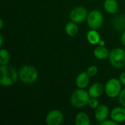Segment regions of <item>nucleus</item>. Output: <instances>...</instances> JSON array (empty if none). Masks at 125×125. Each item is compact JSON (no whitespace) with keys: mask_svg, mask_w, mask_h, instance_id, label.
I'll return each mask as SVG.
<instances>
[{"mask_svg":"<svg viewBox=\"0 0 125 125\" xmlns=\"http://www.w3.org/2000/svg\"><path fill=\"white\" fill-rule=\"evenodd\" d=\"M18 73L12 66L5 64L0 67V83L2 86H10L18 81Z\"/></svg>","mask_w":125,"mask_h":125,"instance_id":"nucleus-1","label":"nucleus"},{"mask_svg":"<svg viewBox=\"0 0 125 125\" xmlns=\"http://www.w3.org/2000/svg\"><path fill=\"white\" fill-rule=\"evenodd\" d=\"M19 79L24 83L31 84L38 78L37 70L31 65H23L18 71Z\"/></svg>","mask_w":125,"mask_h":125,"instance_id":"nucleus-2","label":"nucleus"},{"mask_svg":"<svg viewBox=\"0 0 125 125\" xmlns=\"http://www.w3.org/2000/svg\"><path fill=\"white\" fill-rule=\"evenodd\" d=\"M90 96L88 92L84 89H79L74 91L70 97V103L72 105L77 108H81L88 105Z\"/></svg>","mask_w":125,"mask_h":125,"instance_id":"nucleus-3","label":"nucleus"},{"mask_svg":"<svg viewBox=\"0 0 125 125\" xmlns=\"http://www.w3.org/2000/svg\"><path fill=\"white\" fill-rule=\"evenodd\" d=\"M108 58L111 64L114 68L120 69L125 66V50L121 48H114L110 52Z\"/></svg>","mask_w":125,"mask_h":125,"instance_id":"nucleus-4","label":"nucleus"},{"mask_svg":"<svg viewBox=\"0 0 125 125\" xmlns=\"http://www.w3.org/2000/svg\"><path fill=\"white\" fill-rule=\"evenodd\" d=\"M122 91V83L117 78L109 79L105 86V92L106 95L110 98H115L119 97Z\"/></svg>","mask_w":125,"mask_h":125,"instance_id":"nucleus-5","label":"nucleus"},{"mask_svg":"<svg viewBox=\"0 0 125 125\" xmlns=\"http://www.w3.org/2000/svg\"><path fill=\"white\" fill-rule=\"evenodd\" d=\"M86 21L89 27L91 29L97 30L103 23V15L99 10H92L88 13Z\"/></svg>","mask_w":125,"mask_h":125,"instance_id":"nucleus-6","label":"nucleus"},{"mask_svg":"<svg viewBox=\"0 0 125 125\" xmlns=\"http://www.w3.org/2000/svg\"><path fill=\"white\" fill-rule=\"evenodd\" d=\"M88 16L87 10L82 6H77L72 9L70 12V18L72 21L80 23L86 20Z\"/></svg>","mask_w":125,"mask_h":125,"instance_id":"nucleus-7","label":"nucleus"},{"mask_svg":"<svg viewBox=\"0 0 125 125\" xmlns=\"http://www.w3.org/2000/svg\"><path fill=\"white\" fill-rule=\"evenodd\" d=\"M64 114L59 110H52L49 111L45 118L48 125H59L64 122Z\"/></svg>","mask_w":125,"mask_h":125,"instance_id":"nucleus-8","label":"nucleus"},{"mask_svg":"<svg viewBox=\"0 0 125 125\" xmlns=\"http://www.w3.org/2000/svg\"><path fill=\"white\" fill-rule=\"evenodd\" d=\"M109 114V109L105 105H100L95 110L94 116L96 120L100 123L107 119Z\"/></svg>","mask_w":125,"mask_h":125,"instance_id":"nucleus-9","label":"nucleus"},{"mask_svg":"<svg viewBox=\"0 0 125 125\" xmlns=\"http://www.w3.org/2000/svg\"><path fill=\"white\" fill-rule=\"evenodd\" d=\"M111 118L117 123H122L125 122V108L116 107L111 112Z\"/></svg>","mask_w":125,"mask_h":125,"instance_id":"nucleus-10","label":"nucleus"},{"mask_svg":"<svg viewBox=\"0 0 125 125\" xmlns=\"http://www.w3.org/2000/svg\"><path fill=\"white\" fill-rule=\"evenodd\" d=\"M105 90V88L103 86V85L101 83L97 82L93 83L89 89V94L90 97H94V98H98L100 97L103 92Z\"/></svg>","mask_w":125,"mask_h":125,"instance_id":"nucleus-11","label":"nucleus"},{"mask_svg":"<svg viewBox=\"0 0 125 125\" xmlns=\"http://www.w3.org/2000/svg\"><path fill=\"white\" fill-rule=\"evenodd\" d=\"M89 75L86 72L81 73L76 78L75 83L79 89H85L89 84Z\"/></svg>","mask_w":125,"mask_h":125,"instance_id":"nucleus-12","label":"nucleus"},{"mask_svg":"<svg viewBox=\"0 0 125 125\" xmlns=\"http://www.w3.org/2000/svg\"><path fill=\"white\" fill-rule=\"evenodd\" d=\"M113 26L115 30L122 31L125 28V15L123 14L118 15L113 19Z\"/></svg>","mask_w":125,"mask_h":125,"instance_id":"nucleus-13","label":"nucleus"},{"mask_svg":"<svg viewBox=\"0 0 125 125\" xmlns=\"http://www.w3.org/2000/svg\"><path fill=\"white\" fill-rule=\"evenodd\" d=\"M94 56L97 59L103 60L109 57L110 52L105 46H97L94 50Z\"/></svg>","mask_w":125,"mask_h":125,"instance_id":"nucleus-14","label":"nucleus"},{"mask_svg":"<svg viewBox=\"0 0 125 125\" xmlns=\"http://www.w3.org/2000/svg\"><path fill=\"white\" fill-rule=\"evenodd\" d=\"M105 10L110 14H115L118 11L119 5L116 0H105L103 4Z\"/></svg>","mask_w":125,"mask_h":125,"instance_id":"nucleus-15","label":"nucleus"},{"mask_svg":"<svg viewBox=\"0 0 125 125\" xmlns=\"http://www.w3.org/2000/svg\"><path fill=\"white\" fill-rule=\"evenodd\" d=\"M75 123L76 125H90L91 121L87 114L85 112H80L75 116Z\"/></svg>","mask_w":125,"mask_h":125,"instance_id":"nucleus-16","label":"nucleus"},{"mask_svg":"<svg viewBox=\"0 0 125 125\" xmlns=\"http://www.w3.org/2000/svg\"><path fill=\"white\" fill-rule=\"evenodd\" d=\"M78 31L79 29L78 26H77V23L72 21L70 22H68L65 26V31L67 34L70 37L76 36L78 33Z\"/></svg>","mask_w":125,"mask_h":125,"instance_id":"nucleus-17","label":"nucleus"},{"mask_svg":"<svg viewBox=\"0 0 125 125\" xmlns=\"http://www.w3.org/2000/svg\"><path fill=\"white\" fill-rule=\"evenodd\" d=\"M86 39L88 42L92 45H96L98 44L99 41L100 40V35L97 31V30L91 29L88 31L86 34Z\"/></svg>","mask_w":125,"mask_h":125,"instance_id":"nucleus-18","label":"nucleus"},{"mask_svg":"<svg viewBox=\"0 0 125 125\" xmlns=\"http://www.w3.org/2000/svg\"><path fill=\"white\" fill-rule=\"evenodd\" d=\"M10 60V55L9 52L4 48H1L0 51V64L5 65L9 63Z\"/></svg>","mask_w":125,"mask_h":125,"instance_id":"nucleus-19","label":"nucleus"},{"mask_svg":"<svg viewBox=\"0 0 125 125\" xmlns=\"http://www.w3.org/2000/svg\"><path fill=\"white\" fill-rule=\"evenodd\" d=\"M88 105L91 108L96 109L100 105V103H99V101L97 100V98L90 97V99L88 102Z\"/></svg>","mask_w":125,"mask_h":125,"instance_id":"nucleus-20","label":"nucleus"},{"mask_svg":"<svg viewBox=\"0 0 125 125\" xmlns=\"http://www.w3.org/2000/svg\"><path fill=\"white\" fill-rule=\"evenodd\" d=\"M86 73H88V75H89L90 77L95 76V75L97 74V73H98V68H97V66H94V65L90 66V67L87 69Z\"/></svg>","mask_w":125,"mask_h":125,"instance_id":"nucleus-21","label":"nucleus"},{"mask_svg":"<svg viewBox=\"0 0 125 125\" xmlns=\"http://www.w3.org/2000/svg\"><path fill=\"white\" fill-rule=\"evenodd\" d=\"M119 101L122 106L125 108V88L122 89L119 95Z\"/></svg>","mask_w":125,"mask_h":125,"instance_id":"nucleus-22","label":"nucleus"},{"mask_svg":"<svg viewBox=\"0 0 125 125\" xmlns=\"http://www.w3.org/2000/svg\"><path fill=\"white\" fill-rule=\"evenodd\" d=\"M100 124L101 125H118L119 123H117L116 122H115L113 119H109V120L105 119V121L100 122Z\"/></svg>","mask_w":125,"mask_h":125,"instance_id":"nucleus-23","label":"nucleus"},{"mask_svg":"<svg viewBox=\"0 0 125 125\" xmlns=\"http://www.w3.org/2000/svg\"><path fill=\"white\" fill-rule=\"evenodd\" d=\"M119 81H121L122 84L125 85V71L120 74V75H119Z\"/></svg>","mask_w":125,"mask_h":125,"instance_id":"nucleus-24","label":"nucleus"},{"mask_svg":"<svg viewBox=\"0 0 125 125\" xmlns=\"http://www.w3.org/2000/svg\"><path fill=\"white\" fill-rule=\"evenodd\" d=\"M121 42L122 43V45L125 46V30L123 31L122 34V37H121Z\"/></svg>","mask_w":125,"mask_h":125,"instance_id":"nucleus-25","label":"nucleus"},{"mask_svg":"<svg viewBox=\"0 0 125 125\" xmlns=\"http://www.w3.org/2000/svg\"><path fill=\"white\" fill-rule=\"evenodd\" d=\"M98 45H99L100 46H105V41H104V40H100L99 41V42H98Z\"/></svg>","mask_w":125,"mask_h":125,"instance_id":"nucleus-26","label":"nucleus"},{"mask_svg":"<svg viewBox=\"0 0 125 125\" xmlns=\"http://www.w3.org/2000/svg\"><path fill=\"white\" fill-rule=\"evenodd\" d=\"M3 43H4V39H3V36L2 34H0V46L2 47L3 45Z\"/></svg>","mask_w":125,"mask_h":125,"instance_id":"nucleus-27","label":"nucleus"},{"mask_svg":"<svg viewBox=\"0 0 125 125\" xmlns=\"http://www.w3.org/2000/svg\"><path fill=\"white\" fill-rule=\"evenodd\" d=\"M0 23H1V25H0V29H3V26H4L3 20H1V21H0Z\"/></svg>","mask_w":125,"mask_h":125,"instance_id":"nucleus-28","label":"nucleus"}]
</instances>
